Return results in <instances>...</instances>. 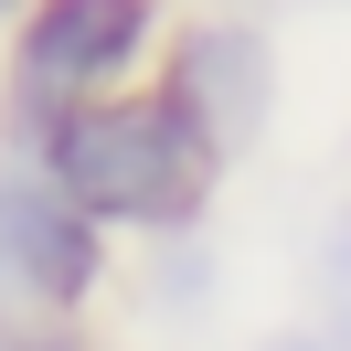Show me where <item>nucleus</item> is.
Segmentation results:
<instances>
[{
  "label": "nucleus",
  "instance_id": "f257e3e1",
  "mask_svg": "<svg viewBox=\"0 0 351 351\" xmlns=\"http://www.w3.org/2000/svg\"><path fill=\"white\" fill-rule=\"evenodd\" d=\"M213 149L181 107H86L53 128V181L96 213H128V223H160L202 192Z\"/></svg>",
  "mask_w": 351,
  "mask_h": 351
},
{
  "label": "nucleus",
  "instance_id": "f03ea898",
  "mask_svg": "<svg viewBox=\"0 0 351 351\" xmlns=\"http://www.w3.org/2000/svg\"><path fill=\"white\" fill-rule=\"evenodd\" d=\"M138 32H149V0H43L22 43V86H43V96L96 86L138 53Z\"/></svg>",
  "mask_w": 351,
  "mask_h": 351
},
{
  "label": "nucleus",
  "instance_id": "7ed1b4c3",
  "mask_svg": "<svg viewBox=\"0 0 351 351\" xmlns=\"http://www.w3.org/2000/svg\"><path fill=\"white\" fill-rule=\"evenodd\" d=\"M181 117L202 128V149H223V138H245L266 117V53L256 32H202L192 64H181Z\"/></svg>",
  "mask_w": 351,
  "mask_h": 351
},
{
  "label": "nucleus",
  "instance_id": "20e7f679",
  "mask_svg": "<svg viewBox=\"0 0 351 351\" xmlns=\"http://www.w3.org/2000/svg\"><path fill=\"white\" fill-rule=\"evenodd\" d=\"M0 256H11L22 287H43V298H75L96 277V234L75 213H53V202H32V192H0Z\"/></svg>",
  "mask_w": 351,
  "mask_h": 351
},
{
  "label": "nucleus",
  "instance_id": "39448f33",
  "mask_svg": "<svg viewBox=\"0 0 351 351\" xmlns=\"http://www.w3.org/2000/svg\"><path fill=\"white\" fill-rule=\"evenodd\" d=\"M330 298L351 308V223H341V245H330Z\"/></svg>",
  "mask_w": 351,
  "mask_h": 351
},
{
  "label": "nucleus",
  "instance_id": "423d86ee",
  "mask_svg": "<svg viewBox=\"0 0 351 351\" xmlns=\"http://www.w3.org/2000/svg\"><path fill=\"white\" fill-rule=\"evenodd\" d=\"M0 351H64V341H0Z\"/></svg>",
  "mask_w": 351,
  "mask_h": 351
},
{
  "label": "nucleus",
  "instance_id": "0eeeda50",
  "mask_svg": "<svg viewBox=\"0 0 351 351\" xmlns=\"http://www.w3.org/2000/svg\"><path fill=\"white\" fill-rule=\"evenodd\" d=\"M0 277H11V256H0Z\"/></svg>",
  "mask_w": 351,
  "mask_h": 351
}]
</instances>
